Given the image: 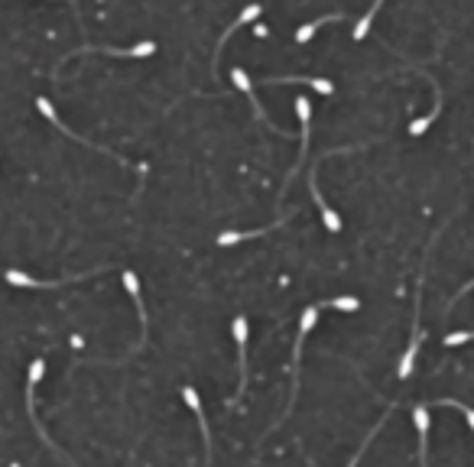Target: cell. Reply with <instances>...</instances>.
<instances>
[{
  "label": "cell",
  "mask_w": 474,
  "mask_h": 467,
  "mask_svg": "<svg viewBox=\"0 0 474 467\" xmlns=\"http://www.w3.org/2000/svg\"><path fill=\"white\" fill-rule=\"evenodd\" d=\"M253 33H257V36H260V39H267V36H270V30H267V26H263V23H257V26H253Z\"/></svg>",
  "instance_id": "d6986e66"
},
{
  "label": "cell",
  "mask_w": 474,
  "mask_h": 467,
  "mask_svg": "<svg viewBox=\"0 0 474 467\" xmlns=\"http://www.w3.org/2000/svg\"><path fill=\"white\" fill-rule=\"evenodd\" d=\"M319 312H321V305H309V308H302V318H299V334H296V347H292V364H290V370H292V393H290V406H286V412L280 415V422L290 419V415H292V406H296V393H299V360H302V344H306L309 331H312V328H315V322H319Z\"/></svg>",
  "instance_id": "6da1fadb"
},
{
  "label": "cell",
  "mask_w": 474,
  "mask_h": 467,
  "mask_svg": "<svg viewBox=\"0 0 474 467\" xmlns=\"http://www.w3.org/2000/svg\"><path fill=\"white\" fill-rule=\"evenodd\" d=\"M260 13H263V0H257V4H247V7L241 10V13H237V20L228 26V33H224V36H221V43H218V52H214V65H218V55H221V49H224V43H228V36H231V33H237L241 26L253 23V20H257Z\"/></svg>",
  "instance_id": "9c48e42d"
},
{
  "label": "cell",
  "mask_w": 474,
  "mask_h": 467,
  "mask_svg": "<svg viewBox=\"0 0 474 467\" xmlns=\"http://www.w3.org/2000/svg\"><path fill=\"white\" fill-rule=\"evenodd\" d=\"M439 114H442V101H439L436 108L429 111V114L422 117V120H413V123H409V133H413V137H419V133H426V127H429V123H436V120H439Z\"/></svg>",
  "instance_id": "5bb4252c"
},
{
  "label": "cell",
  "mask_w": 474,
  "mask_h": 467,
  "mask_svg": "<svg viewBox=\"0 0 474 467\" xmlns=\"http://www.w3.org/2000/svg\"><path fill=\"white\" fill-rule=\"evenodd\" d=\"M419 312H422V279H419V289H416V315H413V334H409V347H406V354L399 357V367H397L399 380H409V376H413V367H416V354H419V344H422Z\"/></svg>",
  "instance_id": "3957f363"
},
{
  "label": "cell",
  "mask_w": 474,
  "mask_h": 467,
  "mask_svg": "<svg viewBox=\"0 0 474 467\" xmlns=\"http://www.w3.org/2000/svg\"><path fill=\"white\" fill-rule=\"evenodd\" d=\"M383 422H387V415H380V422H377L374 429H370V432H368V438H364V441H360V448H358V451H354V458H351V461H348V467H358V464H360V458H364V451H368V444H370V441H374V438H377V432H380V429H383Z\"/></svg>",
  "instance_id": "4fadbf2b"
},
{
  "label": "cell",
  "mask_w": 474,
  "mask_h": 467,
  "mask_svg": "<svg viewBox=\"0 0 474 467\" xmlns=\"http://www.w3.org/2000/svg\"><path fill=\"white\" fill-rule=\"evenodd\" d=\"M231 78H234L237 91H244V94H247V101H250V104H253V114L260 117V120L267 123L270 130H276V133H286V130H280V127H276V123L267 117V111H263V104H260V101H257V94H253V81H250V75H247L244 69H234V72H231Z\"/></svg>",
  "instance_id": "52a82bcc"
},
{
  "label": "cell",
  "mask_w": 474,
  "mask_h": 467,
  "mask_svg": "<svg viewBox=\"0 0 474 467\" xmlns=\"http://www.w3.org/2000/svg\"><path fill=\"white\" fill-rule=\"evenodd\" d=\"M123 286H127V292H131V299H133V308H137V315H140V334L143 337H140V344L133 347V354H140L146 344V305H143V296H140V279L133 269H123Z\"/></svg>",
  "instance_id": "8992f818"
},
{
  "label": "cell",
  "mask_w": 474,
  "mask_h": 467,
  "mask_svg": "<svg viewBox=\"0 0 474 467\" xmlns=\"http://www.w3.org/2000/svg\"><path fill=\"white\" fill-rule=\"evenodd\" d=\"M436 406H442V409H458L461 415L468 419V425H471V432H474V409L471 406H465V403H458V399H436Z\"/></svg>",
  "instance_id": "2e32d148"
},
{
  "label": "cell",
  "mask_w": 474,
  "mask_h": 467,
  "mask_svg": "<svg viewBox=\"0 0 474 467\" xmlns=\"http://www.w3.org/2000/svg\"><path fill=\"white\" fill-rule=\"evenodd\" d=\"M315 169H319V162H315ZM315 169L309 172V195L315 198V205H319V211H321V224L331 230V234H341V215H338L335 208H329V201L321 198V192H319V179H315Z\"/></svg>",
  "instance_id": "5b68a950"
},
{
  "label": "cell",
  "mask_w": 474,
  "mask_h": 467,
  "mask_svg": "<svg viewBox=\"0 0 474 467\" xmlns=\"http://www.w3.org/2000/svg\"><path fill=\"white\" fill-rule=\"evenodd\" d=\"M267 84H309L315 88L319 94H335V84L329 78H302V75H273V78H263Z\"/></svg>",
  "instance_id": "30bf717a"
},
{
  "label": "cell",
  "mask_w": 474,
  "mask_h": 467,
  "mask_svg": "<svg viewBox=\"0 0 474 467\" xmlns=\"http://www.w3.org/2000/svg\"><path fill=\"white\" fill-rule=\"evenodd\" d=\"M471 289H474V279H468V283H465V286H461V289H458V292H455V299H451V302H448V305H455V302H458V299H461V296H468V292H471Z\"/></svg>",
  "instance_id": "ac0fdd59"
},
{
  "label": "cell",
  "mask_w": 474,
  "mask_h": 467,
  "mask_svg": "<svg viewBox=\"0 0 474 467\" xmlns=\"http://www.w3.org/2000/svg\"><path fill=\"white\" fill-rule=\"evenodd\" d=\"M331 20H344V13H329V16H321V20H312V23H302V26L296 30V43H299V46H306L309 39L319 33V26L331 23Z\"/></svg>",
  "instance_id": "7c38bea8"
},
{
  "label": "cell",
  "mask_w": 474,
  "mask_h": 467,
  "mask_svg": "<svg viewBox=\"0 0 474 467\" xmlns=\"http://www.w3.org/2000/svg\"><path fill=\"white\" fill-rule=\"evenodd\" d=\"M36 108H39V111H43V117H46V120H49V123H53L55 130H62V133H65V137H69V140H75V143H84V146H94V143H88V140H82V137H78V133H75V130H69V127H65V123H62V120H59V117H55L53 104H49V101H46V98H36ZM94 150H101V153H107V156H114V153H111V150H104V146H94ZM114 159H117V162H123V159H121V156H114ZM123 166H127V162H123Z\"/></svg>",
  "instance_id": "ba28073f"
},
{
  "label": "cell",
  "mask_w": 474,
  "mask_h": 467,
  "mask_svg": "<svg viewBox=\"0 0 474 467\" xmlns=\"http://www.w3.org/2000/svg\"><path fill=\"white\" fill-rule=\"evenodd\" d=\"M182 403L192 409V415L199 419V429H202V438H205V467H211V432H208V422H205V412H202V399H199V390L195 386H182Z\"/></svg>",
  "instance_id": "277c9868"
},
{
  "label": "cell",
  "mask_w": 474,
  "mask_h": 467,
  "mask_svg": "<svg viewBox=\"0 0 474 467\" xmlns=\"http://www.w3.org/2000/svg\"><path fill=\"white\" fill-rule=\"evenodd\" d=\"M380 4H383V0H374V7L368 10V16H360V20H358V26H354V33H351L354 39H364V36H368V30H370V23H374V13L380 10Z\"/></svg>",
  "instance_id": "9a60e30c"
},
{
  "label": "cell",
  "mask_w": 474,
  "mask_h": 467,
  "mask_svg": "<svg viewBox=\"0 0 474 467\" xmlns=\"http://www.w3.org/2000/svg\"><path fill=\"white\" fill-rule=\"evenodd\" d=\"M413 425H416V432H419V464L429 467V425H432V419H429L426 406L413 409Z\"/></svg>",
  "instance_id": "8fae6325"
},
{
  "label": "cell",
  "mask_w": 474,
  "mask_h": 467,
  "mask_svg": "<svg viewBox=\"0 0 474 467\" xmlns=\"http://www.w3.org/2000/svg\"><path fill=\"white\" fill-rule=\"evenodd\" d=\"M231 334H234V341H237V370H241L237 396L228 399V406H234V403H241V396H244V390H247V337H250V325H247L244 315H237L234 322H231Z\"/></svg>",
  "instance_id": "7a4b0ae2"
},
{
  "label": "cell",
  "mask_w": 474,
  "mask_h": 467,
  "mask_svg": "<svg viewBox=\"0 0 474 467\" xmlns=\"http://www.w3.org/2000/svg\"><path fill=\"white\" fill-rule=\"evenodd\" d=\"M329 305L338 308V312H358L360 299H354V296H338V299H329Z\"/></svg>",
  "instance_id": "e0dca14e"
}]
</instances>
